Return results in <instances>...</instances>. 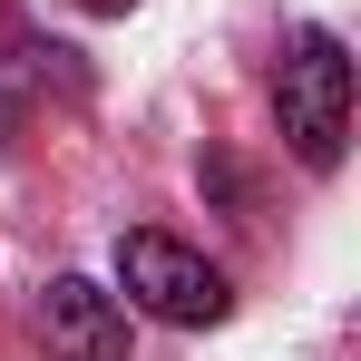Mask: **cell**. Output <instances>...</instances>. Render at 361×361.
Segmentation results:
<instances>
[{
	"instance_id": "1",
	"label": "cell",
	"mask_w": 361,
	"mask_h": 361,
	"mask_svg": "<svg viewBox=\"0 0 361 361\" xmlns=\"http://www.w3.org/2000/svg\"><path fill=\"white\" fill-rule=\"evenodd\" d=\"M274 118H283V147L312 176L342 166V147H352V49L332 30H293V49L274 68Z\"/></svg>"
},
{
	"instance_id": "2",
	"label": "cell",
	"mask_w": 361,
	"mask_h": 361,
	"mask_svg": "<svg viewBox=\"0 0 361 361\" xmlns=\"http://www.w3.org/2000/svg\"><path fill=\"white\" fill-rule=\"evenodd\" d=\"M118 283H127L137 312H157V322H176V332H205V322H225V312H235V283H225L195 244L157 235V225L118 235Z\"/></svg>"
},
{
	"instance_id": "3",
	"label": "cell",
	"mask_w": 361,
	"mask_h": 361,
	"mask_svg": "<svg viewBox=\"0 0 361 361\" xmlns=\"http://www.w3.org/2000/svg\"><path fill=\"white\" fill-rule=\"evenodd\" d=\"M39 332H49V361H127V302L88 274H59L39 293Z\"/></svg>"
},
{
	"instance_id": "4",
	"label": "cell",
	"mask_w": 361,
	"mask_h": 361,
	"mask_svg": "<svg viewBox=\"0 0 361 361\" xmlns=\"http://www.w3.org/2000/svg\"><path fill=\"white\" fill-rule=\"evenodd\" d=\"M78 10H98V20H127V10H137V0H78Z\"/></svg>"
}]
</instances>
